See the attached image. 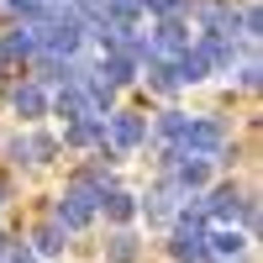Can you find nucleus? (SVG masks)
<instances>
[{"mask_svg": "<svg viewBox=\"0 0 263 263\" xmlns=\"http://www.w3.org/2000/svg\"><path fill=\"white\" fill-rule=\"evenodd\" d=\"M95 216H100V184L90 179V174H79V179L58 195L53 221H58V227H69V232H79V227H90Z\"/></svg>", "mask_w": 263, "mask_h": 263, "instance_id": "1", "label": "nucleus"}, {"mask_svg": "<svg viewBox=\"0 0 263 263\" xmlns=\"http://www.w3.org/2000/svg\"><path fill=\"white\" fill-rule=\"evenodd\" d=\"M190 21L184 16H158V27L147 32V42H142V58H179L184 48H190Z\"/></svg>", "mask_w": 263, "mask_h": 263, "instance_id": "2", "label": "nucleus"}, {"mask_svg": "<svg viewBox=\"0 0 263 263\" xmlns=\"http://www.w3.org/2000/svg\"><path fill=\"white\" fill-rule=\"evenodd\" d=\"M105 147H116V153H132V147H142L147 142V116L142 111H105Z\"/></svg>", "mask_w": 263, "mask_h": 263, "instance_id": "3", "label": "nucleus"}, {"mask_svg": "<svg viewBox=\"0 0 263 263\" xmlns=\"http://www.w3.org/2000/svg\"><path fill=\"white\" fill-rule=\"evenodd\" d=\"M42 48V32H37V21H16V27L0 37V58L6 63H32V53Z\"/></svg>", "mask_w": 263, "mask_h": 263, "instance_id": "4", "label": "nucleus"}, {"mask_svg": "<svg viewBox=\"0 0 263 263\" xmlns=\"http://www.w3.org/2000/svg\"><path fill=\"white\" fill-rule=\"evenodd\" d=\"M95 74L111 84V90H126V84H137L142 58H132V53H100V58H95Z\"/></svg>", "mask_w": 263, "mask_h": 263, "instance_id": "5", "label": "nucleus"}, {"mask_svg": "<svg viewBox=\"0 0 263 263\" xmlns=\"http://www.w3.org/2000/svg\"><path fill=\"white\" fill-rule=\"evenodd\" d=\"M242 190L237 184H216L205 200H200V211H205V221H242Z\"/></svg>", "mask_w": 263, "mask_h": 263, "instance_id": "6", "label": "nucleus"}, {"mask_svg": "<svg viewBox=\"0 0 263 263\" xmlns=\"http://www.w3.org/2000/svg\"><path fill=\"white\" fill-rule=\"evenodd\" d=\"M179 200H184V190L174 184V179H163V184H158V190H153L147 200H142V216H147L153 227H163V221H174V211H179Z\"/></svg>", "mask_w": 263, "mask_h": 263, "instance_id": "7", "label": "nucleus"}, {"mask_svg": "<svg viewBox=\"0 0 263 263\" xmlns=\"http://www.w3.org/2000/svg\"><path fill=\"white\" fill-rule=\"evenodd\" d=\"M11 111H16L21 121H37V116H48V90H42L37 79L16 84V90H11Z\"/></svg>", "mask_w": 263, "mask_h": 263, "instance_id": "8", "label": "nucleus"}, {"mask_svg": "<svg viewBox=\"0 0 263 263\" xmlns=\"http://www.w3.org/2000/svg\"><path fill=\"white\" fill-rule=\"evenodd\" d=\"M100 137H105V116H74L63 126V142L69 147H100Z\"/></svg>", "mask_w": 263, "mask_h": 263, "instance_id": "9", "label": "nucleus"}, {"mask_svg": "<svg viewBox=\"0 0 263 263\" xmlns=\"http://www.w3.org/2000/svg\"><path fill=\"white\" fill-rule=\"evenodd\" d=\"M168 63H174V74H179V84H205L211 79V63H205V53L195 48V42H190L179 58H168Z\"/></svg>", "mask_w": 263, "mask_h": 263, "instance_id": "10", "label": "nucleus"}, {"mask_svg": "<svg viewBox=\"0 0 263 263\" xmlns=\"http://www.w3.org/2000/svg\"><path fill=\"white\" fill-rule=\"evenodd\" d=\"M168 253L179 258V263H216V253L205 248V237H190V232H174V242Z\"/></svg>", "mask_w": 263, "mask_h": 263, "instance_id": "11", "label": "nucleus"}, {"mask_svg": "<svg viewBox=\"0 0 263 263\" xmlns=\"http://www.w3.org/2000/svg\"><path fill=\"white\" fill-rule=\"evenodd\" d=\"M100 211L111 216V221H121V227H126L132 216H137V195H126V190H116V184H111V190L100 195Z\"/></svg>", "mask_w": 263, "mask_h": 263, "instance_id": "12", "label": "nucleus"}, {"mask_svg": "<svg viewBox=\"0 0 263 263\" xmlns=\"http://www.w3.org/2000/svg\"><path fill=\"white\" fill-rule=\"evenodd\" d=\"M63 242H69V227H58V221H48V227H37V232H32L37 258H58V253H63Z\"/></svg>", "mask_w": 263, "mask_h": 263, "instance_id": "13", "label": "nucleus"}, {"mask_svg": "<svg viewBox=\"0 0 263 263\" xmlns=\"http://www.w3.org/2000/svg\"><path fill=\"white\" fill-rule=\"evenodd\" d=\"M205 248H211L216 258H237V253L248 248V237H242V232H232V227H221V232H205Z\"/></svg>", "mask_w": 263, "mask_h": 263, "instance_id": "14", "label": "nucleus"}, {"mask_svg": "<svg viewBox=\"0 0 263 263\" xmlns=\"http://www.w3.org/2000/svg\"><path fill=\"white\" fill-rule=\"evenodd\" d=\"M184 121H190V116H184V111H174V105H168V111H158V121H153V137L174 147V142H179V132H184Z\"/></svg>", "mask_w": 263, "mask_h": 263, "instance_id": "15", "label": "nucleus"}, {"mask_svg": "<svg viewBox=\"0 0 263 263\" xmlns=\"http://www.w3.org/2000/svg\"><path fill=\"white\" fill-rule=\"evenodd\" d=\"M100 16H111V21H142L147 0H100Z\"/></svg>", "mask_w": 263, "mask_h": 263, "instance_id": "16", "label": "nucleus"}, {"mask_svg": "<svg viewBox=\"0 0 263 263\" xmlns=\"http://www.w3.org/2000/svg\"><path fill=\"white\" fill-rule=\"evenodd\" d=\"M0 11H11L16 21H42V11H48V0H0Z\"/></svg>", "mask_w": 263, "mask_h": 263, "instance_id": "17", "label": "nucleus"}, {"mask_svg": "<svg viewBox=\"0 0 263 263\" xmlns=\"http://www.w3.org/2000/svg\"><path fill=\"white\" fill-rule=\"evenodd\" d=\"M111 263H137V237H132V232L111 237Z\"/></svg>", "mask_w": 263, "mask_h": 263, "instance_id": "18", "label": "nucleus"}, {"mask_svg": "<svg viewBox=\"0 0 263 263\" xmlns=\"http://www.w3.org/2000/svg\"><path fill=\"white\" fill-rule=\"evenodd\" d=\"M53 153H58V137H48V132H32V158H37V163H48Z\"/></svg>", "mask_w": 263, "mask_h": 263, "instance_id": "19", "label": "nucleus"}, {"mask_svg": "<svg viewBox=\"0 0 263 263\" xmlns=\"http://www.w3.org/2000/svg\"><path fill=\"white\" fill-rule=\"evenodd\" d=\"M6 158H11V163H37V158H32V137H11V142H6Z\"/></svg>", "mask_w": 263, "mask_h": 263, "instance_id": "20", "label": "nucleus"}, {"mask_svg": "<svg viewBox=\"0 0 263 263\" xmlns=\"http://www.w3.org/2000/svg\"><path fill=\"white\" fill-rule=\"evenodd\" d=\"M184 6H190V0H147L153 16H184Z\"/></svg>", "mask_w": 263, "mask_h": 263, "instance_id": "21", "label": "nucleus"}, {"mask_svg": "<svg viewBox=\"0 0 263 263\" xmlns=\"http://www.w3.org/2000/svg\"><path fill=\"white\" fill-rule=\"evenodd\" d=\"M0 200H6V184H0Z\"/></svg>", "mask_w": 263, "mask_h": 263, "instance_id": "22", "label": "nucleus"}]
</instances>
